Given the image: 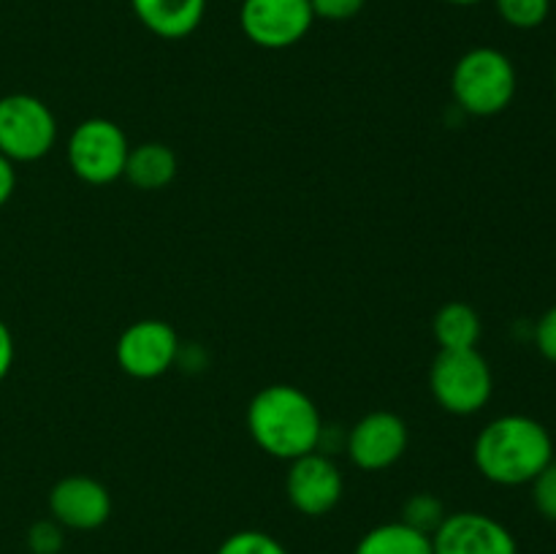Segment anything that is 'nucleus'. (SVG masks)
I'll return each instance as SVG.
<instances>
[{"instance_id":"nucleus-1","label":"nucleus","mask_w":556,"mask_h":554,"mask_svg":"<svg viewBox=\"0 0 556 554\" xmlns=\"http://www.w3.org/2000/svg\"><path fill=\"white\" fill-rule=\"evenodd\" d=\"M248 432L264 454L293 462L318 451L324 418L313 396L299 386H264L248 405Z\"/></svg>"},{"instance_id":"nucleus-2","label":"nucleus","mask_w":556,"mask_h":554,"mask_svg":"<svg viewBox=\"0 0 556 554\" xmlns=\"http://www.w3.org/2000/svg\"><path fill=\"white\" fill-rule=\"evenodd\" d=\"M472 459L486 481L525 487L554 459L552 432L532 416H497L478 432Z\"/></svg>"},{"instance_id":"nucleus-3","label":"nucleus","mask_w":556,"mask_h":554,"mask_svg":"<svg viewBox=\"0 0 556 554\" xmlns=\"http://www.w3.org/2000/svg\"><path fill=\"white\" fill-rule=\"evenodd\" d=\"M516 65L503 49L472 47L451 71V92L459 109L472 117H494L516 98Z\"/></svg>"},{"instance_id":"nucleus-4","label":"nucleus","mask_w":556,"mask_h":554,"mask_svg":"<svg viewBox=\"0 0 556 554\" xmlns=\"http://www.w3.org/2000/svg\"><path fill=\"white\" fill-rule=\"evenodd\" d=\"M429 389L445 413L472 416L492 400L494 375L478 348L440 351L429 367Z\"/></svg>"},{"instance_id":"nucleus-5","label":"nucleus","mask_w":556,"mask_h":554,"mask_svg":"<svg viewBox=\"0 0 556 554\" xmlns=\"http://www.w3.org/2000/svg\"><path fill=\"white\" fill-rule=\"evenodd\" d=\"M128 152L130 144L125 130L106 117L81 119L65 144L71 172L87 185L117 182L125 174Z\"/></svg>"},{"instance_id":"nucleus-6","label":"nucleus","mask_w":556,"mask_h":554,"mask_svg":"<svg viewBox=\"0 0 556 554\" xmlns=\"http://www.w3.org/2000/svg\"><path fill=\"white\" fill-rule=\"evenodd\" d=\"M58 141V119L41 98L11 92L0 98V155L11 163L41 161Z\"/></svg>"},{"instance_id":"nucleus-7","label":"nucleus","mask_w":556,"mask_h":554,"mask_svg":"<svg viewBox=\"0 0 556 554\" xmlns=\"http://www.w3.org/2000/svg\"><path fill=\"white\" fill-rule=\"evenodd\" d=\"M309 0H242L239 27L244 38L261 49H291L313 27Z\"/></svg>"},{"instance_id":"nucleus-8","label":"nucleus","mask_w":556,"mask_h":554,"mask_svg":"<svg viewBox=\"0 0 556 554\" xmlns=\"http://www.w3.org/2000/svg\"><path fill=\"white\" fill-rule=\"evenodd\" d=\"M179 356V337L166 320H134L114 345L119 369L136 380H155L174 367Z\"/></svg>"},{"instance_id":"nucleus-9","label":"nucleus","mask_w":556,"mask_h":554,"mask_svg":"<svg viewBox=\"0 0 556 554\" xmlns=\"http://www.w3.org/2000/svg\"><path fill=\"white\" fill-rule=\"evenodd\" d=\"M410 432L402 416L391 411H372L358 418L348 432V456L358 470L378 473L405 456Z\"/></svg>"},{"instance_id":"nucleus-10","label":"nucleus","mask_w":556,"mask_h":554,"mask_svg":"<svg viewBox=\"0 0 556 554\" xmlns=\"http://www.w3.org/2000/svg\"><path fill=\"white\" fill-rule=\"evenodd\" d=\"M345 481L334 459L320 451L299 456L291 462L286 476L288 503L304 516H326L340 505Z\"/></svg>"},{"instance_id":"nucleus-11","label":"nucleus","mask_w":556,"mask_h":554,"mask_svg":"<svg viewBox=\"0 0 556 554\" xmlns=\"http://www.w3.org/2000/svg\"><path fill=\"white\" fill-rule=\"evenodd\" d=\"M434 554H519L516 538L503 521L478 511L448 514L432 532Z\"/></svg>"},{"instance_id":"nucleus-12","label":"nucleus","mask_w":556,"mask_h":554,"mask_svg":"<svg viewBox=\"0 0 556 554\" xmlns=\"http://www.w3.org/2000/svg\"><path fill=\"white\" fill-rule=\"evenodd\" d=\"M49 516L63 530H98L112 516V494L90 476H65L49 492Z\"/></svg>"},{"instance_id":"nucleus-13","label":"nucleus","mask_w":556,"mask_h":554,"mask_svg":"<svg viewBox=\"0 0 556 554\" xmlns=\"http://www.w3.org/2000/svg\"><path fill=\"white\" fill-rule=\"evenodd\" d=\"M141 27L166 41H179L199 30L206 0H128Z\"/></svg>"},{"instance_id":"nucleus-14","label":"nucleus","mask_w":556,"mask_h":554,"mask_svg":"<svg viewBox=\"0 0 556 554\" xmlns=\"http://www.w3.org/2000/svg\"><path fill=\"white\" fill-rule=\"evenodd\" d=\"M177 168V155L172 147L163 141H144L130 147L123 177L139 190H163L174 182Z\"/></svg>"},{"instance_id":"nucleus-15","label":"nucleus","mask_w":556,"mask_h":554,"mask_svg":"<svg viewBox=\"0 0 556 554\" xmlns=\"http://www.w3.org/2000/svg\"><path fill=\"white\" fill-rule=\"evenodd\" d=\"M481 315L467 302H445L432 320V335L440 351H462V348H478L481 340Z\"/></svg>"},{"instance_id":"nucleus-16","label":"nucleus","mask_w":556,"mask_h":554,"mask_svg":"<svg viewBox=\"0 0 556 554\" xmlns=\"http://www.w3.org/2000/svg\"><path fill=\"white\" fill-rule=\"evenodd\" d=\"M353 554H434L432 536L413 530L405 521H386L364 532Z\"/></svg>"},{"instance_id":"nucleus-17","label":"nucleus","mask_w":556,"mask_h":554,"mask_svg":"<svg viewBox=\"0 0 556 554\" xmlns=\"http://www.w3.org/2000/svg\"><path fill=\"white\" fill-rule=\"evenodd\" d=\"M500 20L516 30H535L552 14V0H494Z\"/></svg>"},{"instance_id":"nucleus-18","label":"nucleus","mask_w":556,"mask_h":554,"mask_svg":"<svg viewBox=\"0 0 556 554\" xmlns=\"http://www.w3.org/2000/svg\"><path fill=\"white\" fill-rule=\"evenodd\" d=\"M445 516L448 514H445L443 503L434 494H413L405 503V508H402V521L410 525L413 530L427 532V536H432L443 525Z\"/></svg>"},{"instance_id":"nucleus-19","label":"nucleus","mask_w":556,"mask_h":554,"mask_svg":"<svg viewBox=\"0 0 556 554\" xmlns=\"http://www.w3.org/2000/svg\"><path fill=\"white\" fill-rule=\"evenodd\" d=\"M215 554H288V549L269 532L239 530L228 536Z\"/></svg>"},{"instance_id":"nucleus-20","label":"nucleus","mask_w":556,"mask_h":554,"mask_svg":"<svg viewBox=\"0 0 556 554\" xmlns=\"http://www.w3.org/2000/svg\"><path fill=\"white\" fill-rule=\"evenodd\" d=\"M532 503L543 519L556 521V459L548 462L541 473L530 481Z\"/></svg>"},{"instance_id":"nucleus-21","label":"nucleus","mask_w":556,"mask_h":554,"mask_svg":"<svg viewBox=\"0 0 556 554\" xmlns=\"http://www.w3.org/2000/svg\"><path fill=\"white\" fill-rule=\"evenodd\" d=\"M27 546L33 554H63V527L49 516V519L33 521L27 530Z\"/></svg>"},{"instance_id":"nucleus-22","label":"nucleus","mask_w":556,"mask_h":554,"mask_svg":"<svg viewBox=\"0 0 556 554\" xmlns=\"http://www.w3.org/2000/svg\"><path fill=\"white\" fill-rule=\"evenodd\" d=\"M315 20L324 22H348L358 16L367 0H309Z\"/></svg>"},{"instance_id":"nucleus-23","label":"nucleus","mask_w":556,"mask_h":554,"mask_svg":"<svg viewBox=\"0 0 556 554\" xmlns=\"http://www.w3.org/2000/svg\"><path fill=\"white\" fill-rule=\"evenodd\" d=\"M535 345L543 358L556 364V304L541 315L535 326Z\"/></svg>"},{"instance_id":"nucleus-24","label":"nucleus","mask_w":556,"mask_h":554,"mask_svg":"<svg viewBox=\"0 0 556 554\" xmlns=\"http://www.w3.org/2000/svg\"><path fill=\"white\" fill-rule=\"evenodd\" d=\"M11 364H14V337H11L5 320L0 318V383L11 373Z\"/></svg>"},{"instance_id":"nucleus-25","label":"nucleus","mask_w":556,"mask_h":554,"mask_svg":"<svg viewBox=\"0 0 556 554\" xmlns=\"http://www.w3.org/2000/svg\"><path fill=\"white\" fill-rule=\"evenodd\" d=\"M16 190V168L14 163L5 155H0V206H5L11 201Z\"/></svg>"},{"instance_id":"nucleus-26","label":"nucleus","mask_w":556,"mask_h":554,"mask_svg":"<svg viewBox=\"0 0 556 554\" xmlns=\"http://www.w3.org/2000/svg\"><path fill=\"white\" fill-rule=\"evenodd\" d=\"M445 3H451V5H478V3H483V0H445Z\"/></svg>"},{"instance_id":"nucleus-27","label":"nucleus","mask_w":556,"mask_h":554,"mask_svg":"<svg viewBox=\"0 0 556 554\" xmlns=\"http://www.w3.org/2000/svg\"><path fill=\"white\" fill-rule=\"evenodd\" d=\"M554 90H556V68H554Z\"/></svg>"},{"instance_id":"nucleus-28","label":"nucleus","mask_w":556,"mask_h":554,"mask_svg":"<svg viewBox=\"0 0 556 554\" xmlns=\"http://www.w3.org/2000/svg\"><path fill=\"white\" fill-rule=\"evenodd\" d=\"M237 3H242V0H237Z\"/></svg>"}]
</instances>
